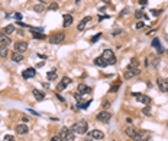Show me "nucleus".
<instances>
[{"label": "nucleus", "instance_id": "nucleus-1", "mask_svg": "<svg viewBox=\"0 0 168 141\" xmlns=\"http://www.w3.org/2000/svg\"><path fill=\"white\" fill-rule=\"evenodd\" d=\"M70 130H71L74 134H81V135H84V134H87V131H89V122H87L86 119H78L77 122H74V124L70 127Z\"/></svg>", "mask_w": 168, "mask_h": 141}, {"label": "nucleus", "instance_id": "nucleus-2", "mask_svg": "<svg viewBox=\"0 0 168 141\" xmlns=\"http://www.w3.org/2000/svg\"><path fill=\"white\" fill-rule=\"evenodd\" d=\"M59 137H61L62 140H65V141H74V140H75V134H74L70 128H67V127H62V128H61Z\"/></svg>", "mask_w": 168, "mask_h": 141}, {"label": "nucleus", "instance_id": "nucleus-3", "mask_svg": "<svg viewBox=\"0 0 168 141\" xmlns=\"http://www.w3.org/2000/svg\"><path fill=\"white\" fill-rule=\"evenodd\" d=\"M102 58L106 61V63H107V65H115V63H116V56H115L113 51H110V49H104V51H103Z\"/></svg>", "mask_w": 168, "mask_h": 141}, {"label": "nucleus", "instance_id": "nucleus-4", "mask_svg": "<svg viewBox=\"0 0 168 141\" xmlns=\"http://www.w3.org/2000/svg\"><path fill=\"white\" fill-rule=\"evenodd\" d=\"M139 72H141V71H139L138 66H130V65H129V66L126 68L125 74H123V78H125V79H132L133 76L139 75Z\"/></svg>", "mask_w": 168, "mask_h": 141}, {"label": "nucleus", "instance_id": "nucleus-5", "mask_svg": "<svg viewBox=\"0 0 168 141\" xmlns=\"http://www.w3.org/2000/svg\"><path fill=\"white\" fill-rule=\"evenodd\" d=\"M132 95H133V98L139 102V104H142V105H149L151 104V96H148V95H143V94H139V92H132Z\"/></svg>", "mask_w": 168, "mask_h": 141}, {"label": "nucleus", "instance_id": "nucleus-6", "mask_svg": "<svg viewBox=\"0 0 168 141\" xmlns=\"http://www.w3.org/2000/svg\"><path fill=\"white\" fill-rule=\"evenodd\" d=\"M64 40H65V33H62V32H58V33H54L52 36H49V43H52V45H58Z\"/></svg>", "mask_w": 168, "mask_h": 141}, {"label": "nucleus", "instance_id": "nucleus-7", "mask_svg": "<svg viewBox=\"0 0 168 141\" xmlns=\"http://www.w3.org/2000/svg\"><path fill=\"white\" fill-rule=\"evenodd\" d=\"M96 118H97V121H100V122H103V124H107V122L110 121V118H112V114L107 112V111H102V112L97 114Z\"/></svg>", "mask_w": 168, "mask_h": 141}, {"label": "nucleus", "instance_id": "nucleus-8", "mask_svg": "<svg viewBox=\"0 0 168 141\" xmlns=\"http://www.w3.org/2000/svg\"><path fill=\"white\" fill-rule=\"evenodd\" d=\"M15 52H19V53H23L28 51V43L23 42V40H19V42H15V46H13Z\"/></svg>", "mask_w": 168, "mask_h": 141}, {"label": "nucleus", "instance_id": "nucleus-9", "mask_svg": "<svg viewBox=\"0 0 168 141\" xmlns=\"http://www.w3.org/2000/svg\"><path fill=\"white\" fill-rule=\"evenodd\" d=\"M156 85H158V88H159L161 92H168V78L167 79L158 78L156 79Z\"/></svg>", "mask_w": 168, "mask_h": 141}, {"label": "nucleus", "instance_id": "nucleus-10", "mask_svg": "<svg viewBox=\"0 0 168 141\" xmlns=\"http://www.w3.org/2000/svg\"><path fill=\"white\" fill-rule=\"evenodd\" d=\"M77 91H78V94H81L83 96H84V95H87V94H92V88L87 86L86 84H78Z\"/></svg>", "mask_w": 168, "mask_h": 141}, {"label": "nucleus", "instance_id": "nucleus-11", "mask_svg": "<svg viewBox=\"0 0 168 141\" xmlns=\"http://www.w3.org/2000/svg\"><path fill=\"white\" fill-rule=\"evenodd\" d=\"M151 45H152V48H155V51L161 55V53H164L165 51H164V48H162V45H161V42H159V39L158 38H154L152 39V42H151Z\"/></svg>", "mask_w": 168, "mask_h": 141}, {"label": "nucleus", "instance_id": "nucleus-12", "mask_svg": "<svg viewBox=\"0 0 168 141\" xmlns=\"http://www.w3.org/2000/svg\"><path fill=\"white\" fill-rule=\"evenodd\" d=\"M15 131H16V134H19V135H25V134L29 132V128H28L26 124H19V125L15 127Z\"/></svg>", "mask_w": 168, "mask_h": 141}, {"label": "nucleus", "instance_id": "nucleus-13", "mask_svg": "<svg viewBox=\"0 0 168 141\" xmlns=\"http://www.w3.org/2000/svg\"><path fill=\"white\" fill-rule=\"evenodd\" d=\"M89 137H90L92 140H103V138H104V134H103L100 130H93V131L89 132Z\"/></svg>", "mask_w": 168, "mask_h": 141}, {"label": "nucleus", "instance_id": "nucleus-14", "mask_svg": "<svg viewBox=\"0 0 168 141\" xmlns=\"http://www.w3.org/2000/svg\"><path fill=\"white\" fill-rule=\"evenodd\" d=\"M22 76H23L25 79H29V78H35V76H36V69H35V68H28V69H25V71H23Z\"/></svg>", "mask_w": 168, "mask_h": 141}, {"label": "nucleus", "instance_id": "nucleus-15", "mask_svg": "<svg viewBox=\"0 0 168 141\" xmlns=\"http://www.w3.org/2000/svg\"><path fill=\"white\" fill-rule=\"evenodd\" d=\"M71 84V79L68 78V76H64L62 79H61V82L58 84V86H57V91H62V89H65L68 85Z\"/></svg>", "mask_w": 168, "mask_h": 141}, {"label": "nucleus", "instance_id": "nucleus-16", "mask_svg": "<svg viewBox=\"0 0 168 141\" xmlns=\"http://www.w3.org/2000/svg\"><path fill=\"white\" fill-rule=\"evenodd\" d=\"M89 22H92V18H90V16L84 18V19H83V20L78 23V26H77V30H78V32H83L84 29H86V26H87V23H89Z\"/></svg>", "mask_w": 168, "mask_h": 141}, {"label": "nucleus", "instance_id": "nucleus-17", "mask_svg": "<svg viewBox=\"0 0 168 141\" xmlns=\"http://www.w3.org/2000/svg\"><path fill=\"white\" fill-rule=\"evenodd\" d=\"M62 19H64V28H70L71 25H72V15H70V13H64L62 15Z\"/></svg>", "mask_w": 168, "mask_h": 141}, {"label": "nucleus", "instance_id": "nucleus-18", "mask_svg": "<svg viewBox=\"0 0 168 141\" xmlns=\"http://www.w3.org/2000/svg\"><path fill=\"white\" fill-rule=\"evenodd\" d=\"M138 130L136 128H133V127H126L125 128V134L128 135V137H130V138H135L136 135H138Z\"/></svg>", "mask_w": 168, "mask_h": 141}, {"label": "nucleus", "instance_id": "nucleus-19", "mask_svg": "<svg viewBox=\"0 0 168 141\" xmlns=\"http://www.w3.org/2000/svg\"><path fill=\"white\" fill-rule=\"evenodd\" d=\"M10 43H12V40L9 39V36H6V33H3V32H0V45L9 46Z\"/></svg>", "mask_w": 168, "mask_h": 141}, {"label": "nucleus", "instance_id": "nucleus-20", "mask_svg": "<svg viewBox=\"0 0 168 141\" xmlns=\"http://www.w3.org/2000/svg\"><path fill=\"white\" fill-rule=\"evenodd\" d=\"M93 63L96 65V66H100V68H104V66H107V63H106V61L102 58V56H97L94 61H93Z\"/></svg>", "mask_w": 168, "mask_h": 141}, {"label": "nucleus", "instance_id": "nucleus-21", "mask_svg": "<svg viewBox=\"0 0 168 141\" xmlns=\"http://www.w3.org/2000/svg\"><path fill=\"white\" fill-rule=\"evenodd\" d=\"M12 61L16 62V63H19V62L23 61V55L19 53V52H15V51H13V53H12Z\"/></svg>", "mask_w": 168, "mask_h": 141}, {"label": "nucleus", "instance_id": "nucleus-22", "mask_svg": "<svg viewBox=\"0 0 168 141\" xmlns=\"http://www.w3.org/2000/svg\"><path fill=\"white\" fill-rule=\"evenodd\" d=\"M32 94H33L35 99H38V101H42V99H45V92H42V91L33 89V91H32Z\"/></svg>", "mask_w": 168, "mask_h": 141}, {"label": "nucleus", "instance_id": "nucleus-23", "mask_svg": "<svg viewBox=\"0 0 168 141\" xmlns=\"http://www.w3.org/2000/svg\"><path fill=\"white\" fill-rule=\"evenodd\" d=\"M45 10V3L44 2H41L39 5H35L33 6V12H36V13H42Z\"/></svg>", "mask_w": 168, "mask_h": 141}, {"label": "nucleus", "instance_id": "nucleus-24", "mask_svg": "<svg viewBox=\"0 0 168 141\" xmlns=\"http://www.w3.org/2000/svg\"><path fill=\"white\" fill-rule=\"evenodd\" d=\"M46 78H48V81H55V79H57V69L49 71V72L46 74Z\"/></svg>", "mask_w": 168, "mask_h": 141}, {"label": "nucleus", "instance_id": "nucleus-25", "mask_svg": "<svg viewBox=\"0 0 168 141\" xmlns=\"http://www.w3.org/2000/svg\"><path fill=\"white\" fill-rule=\"evenodd\" d=\"M32 38H33V39H45L46 35H44L42 32H33V30H32Z\"/></svg>", "mask_w": 168, "mask_h": 141}, {"label": "nucleus", "instance_id": "nucleus-26", "mask_svg": "<svg viewBox=\"0 0 168 141\" xmlns=\"http://www.w3.org/2000/svg\"><path fill=\"white\" fill-rule=\"evenodd\" d=\"M90 104H92V99H89L87 102H78L77 105H78V108H80V109H87Z\"/></svg>", "mask_w": 168, "mask_h": 141}, {"label": "nucleus", "instance_id": "nucleus-27", "mask_svg": "<svg viewBox=\"0 0 168 141\" xmlns=\"http://www.w3.org/2000/svg\"><path fill=\"white\" fill-rule=\"evenodd\" d=\"M0 56H2V58H6L8 56V46L0 45Z\"/></svg>", "mask_w": 168, "mask_h": 141}, {"label": "nucleus", "instance_id": "nucleus-28", "mask_svg": "<svg viewBox=\"0 0 168 141\" xmlns=\"http://www.w3.org/2000/svg\"><path fill=\"white\" fill-rule=\"evenodd\" d=\"M13 32H15V26H13V25L6 26L5 30H3V33H6V35H10V33H13Z\"/></svg>", "mask_w": 168, "mask_h": 141}, {"label": "nucleus", "instance_id": "nucleus-29", "mask_svg": "<svg viewBox=\"0 0 168 141\" xmlns=\"http://www.w3.org/2000/svg\"><path fill=\"white\" fill-rule=\"evenodd\" d=\"M119 88H120V82H116L115 85H112V86H110L109 92H117V91H119Z\"/></svg>", "mask_w": 168, "mask_h": 141}, {"label": "nucleus", "instance_id": "nucleus-30", "mask_svg": "<svg viewBox=\"0 0 168 141\" xmlns=\"http://www.w3.org/2000/svg\"><path fill=\"white\" fill-rule=\"evenodd\" d=\"M161 13H162V10H161V9H152V10H151V15H152L154 18H158Z\"/></svg>", "mask_w": 168, "mask_h": 141}, {"label": "nucleus", "instance_id": "nucleus-31", "mask_svg": "<svg viewBox=\"0 0 168 141\" xmlns=\"http://www.w3.org/2000/svg\"><path fill=\"white\" fill-rule=\"evenodd\" d=\"M143 16H145V13H143L142 10H136V12H135V18H136L138 20H141Z\"/></svg>", "mask_w": 168, "mask_h": 141}, {"label": "nucleus", "instance_id": "nucleus-32", "mask_svg": "<svg viewBox=\"0 0 168 141\" xmlns=\"http://www.w3.org/2000/svg\"><path fill=\"white\" fill-rule=\"evenodd\" d=\"M142 112H143L145 115H149V114H151V105H146V107L143 108V111H142Z\"/></svg>", "mask_w": 168, "mask_h": 141}, {"label": "nucleus", "instance_id": "nucleus-33", "mask_svg": "<svg viewBox=\"0 0 168 141\" xmlns=\"http://www.w3.org/2000/svg\"><path fill=\"white\" fill-rule=\"evenodd\" d=\"M142 28H145V23L139 20V22H138V23L135 25V29H142Z\"/></svg>", "mask_w": 168, "mask_h": 141}, {"label": "nucleus", "instance_id": "nucleus-34", "mask_svg": "<svg viewBox=\"0 0 168 141\" xmlns=\"http://www.w3.org/2000/svg\"><path fill=\"white\" fill-rule=\"evenodd\" d=\"M158 63H159V59H158V58H154V59H152V66H154V68H158Z\"/></svg>", "mask_w": 168, "mask_h": 141}, {"label": "nucleus", "instance_id": "nucleus-35", "mask_svg": "<svg viewBox=\"0 0 168 141\" xmlns=\"http://www.w3.org/2000/svg\"><path fill=\"white\" fill-rule=\"evenodd\" d=\"M58 9V3H51L49 5V10H57Z\"/></svg>", "mask_w": 168, "mask_h": 141}, {"label": "nucleus", "instance_id": "nucleus-36", "mask_svg": "<svg viewBox=\"0 0 168 141\" xmlns=\"http://www.w3.org/2000/svg\"><path fill=\"white\" fill-rule=\"evenodd\" d=\"M100 38H102V33H97V35H96V36H94V38L92 39V43H94V42H97V40H99Z\"/></svg>", "mask_w": 168, "mask_h": 141}, {"label": "nucleus", "instance_id": "nucleus-37", "mask_svg": "<svg viewBox=\"0 0 168 141\" xmlns=\"http://www.w3.org/2000/svg\"><path fill=\"white\" fill-rule=\"evenodd\" d=\"M15 19H16L18 22H20V19H22V13H19V12L15 13Z\"/></svg>", "mask_w": 168, "mask_h": 141}, {"label": "nucleus", "instance_id": "nucleus-38", "mask_svg": "<svg viewBox=\"0 0 168 141\" xmlns=\"http://www.w3.org/2000/svg\"><path fill=\"white\" fill-rule=\"evenodd\" d=\"M130 66H138V61H136V58H132V61H130Z\"/></svg>", "mask_w": 168, "mask_h": 141}, {"label": "nucleus", "instance_id": "nucleus-39", "mask_svg": "<svg viewBox=\"0 0 168 141\" xmlns=\"http://www.w3.org/2000/svg\"><path fill=\"white\" fill-rule=\"evenodd\" d=\"M51 141H64V140H62L59 135H55V137H52V138H51Z\"/></svg>", "mask_w": 168, "mask_h": 141}, {"label": "nucleus", "instance_id": "nucleus-40", "mask_svg": "<svg viewBox=\"0 0 168 141\" xmlns=\"http://www.w3.org/2000/svg\"><path fill=\"white\" fill-rule=\"evenodd\" d=\"M138 3H139L141 6H146V5H148V0H138Z\"/></svg>", "mask_w": 168, "mask_h": 141}, {"label": "nucleus", "instance_id": "nucleus-41", "mask_svg": "<svg viewBox=\"0 0 168 141\" xmlns=\"http://www.w3.org/2000/svg\"><path fill=\"white\" fill-rule=\"evenodd\" d=\"M5 141H15V137H12V135H6V137H5Z\"/></svg>", "mask_w": 168, "mask_h": 141}, {"label": "nucleus", "instance_id": "nucleus-42", "mask_svg": "<svg viewBox=\"0 0 168 141\" xmlns=\"http://www.w3.org/2000/svg\"><path fill=\"white\" fill-rule=\"evenodd\" d=\"M128 12H129V9H128V7H126V9H123V10L120 12V16H125V15H126Z\"/></svg>", "mask_w": 168, "mask_h": 141}, {"label": "nucleus", "instance_id": "nucleus-43", "mask_svg": "<svg viewBox=\"0 0 168 141\" xmlns=\"http://www.w3.org/2000/svg\"><path fill=\"white\" fill-rule=\"evenodd\" d=\"M120 33H122V30H120V29H119V30L116 29V30L113 32V36H117V35H120Z\"/></svg>", "mask_w": 168, "mask_h": 141}, {"label": "nucleus", "instance_id": "nucleus-44", "mask_svg": "<svg viewBox=\"0 0 168 141\" xmlns=\"http://www.w3.org/2000/svg\"><path fill=\"white\" fill-rule=\"evenodd\" d=\"M57 98H58V99H59V101H61V102H64V98H62V96H61V95H59V94H57Z\"/></svg>", "mask_w": 168, "mask_h": 141}, {"label": "nucleus", "instance_id": "nucleus-45", "mask_svg": "<svg viewBox=\"0 0 168 141\" xmlns=\"http://www.w3.org/2000/svg\"><path fill=\"white\" fill-rule=\"evenodd\" d=\"M22 119H23V122H25V124H26V122H28V121H29V117H23V118H22Z\"/></svg>", "mask_w": 168, "mask_h": 141}, {"label": "nucleus", "instance_id": "nucleus-46", "mask_svg": "<svg viewBox=\"0 0 168 141\" xmlns=\"http://www.w3.org/2000/svg\"><path fill=\"white\" fill-rule=\"evenodd\" d=\"M109 105H110V102H104V104H103V108H107Z\"/></svg>", "mask_w": 168, "mask_h": 141}, {"label": "nucleus", "instance_id": "nucleus-47", "mask_svg": "<svg viewBox=\"0 0 168 141\" xmlns=\"http://www.w3.org/2000/svg\"><path fill=\"white\" fill-rule=\"evenodd\" d=\"M103 2H104L106 5H109V3H110V0H103Z\"/></svg>", "mask_w": 168, "mask_h": 141}, {"label": "nucleus", "instance_id": "nucleus-48", "mask_svg": "<svg viewBox=\"0 0 168 141\" xmlns=\"http://www.w3.org/2000/svg\"><path fill=\"white\" fill-rule=\"evenodd\" d=\"M165 53H167V55H168V49H167V51H165Z\"/></svg>", "mask_w": 168, "mask_h": 141}]
</instances>
